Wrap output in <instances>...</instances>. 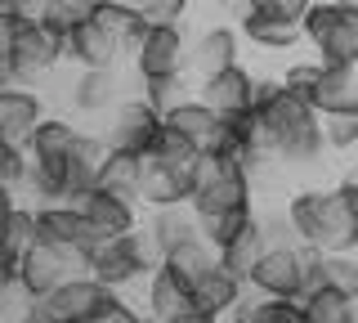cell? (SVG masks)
Masks as SVG:
<instances>
[{
	"mask_svg": "<svg viewBox=\"0 0 358 323\" xmlns=\"http://www.w3.org/2000/svg\"><path fill=\"white\" fill-rule=\"evenodd\" d=\"M224 5H238V14H242V9H246V0H224Z\"/></svg>",
	"mask_w": 358,
	"mask_h": 323,
	"instance_id": "46",
	"label": "cell"
},
{
	"mask_svg": "<svg viewBox=\"0 0 358 323\" xmlns=\"http://www.w3.org/2000/svg\"><path fill=\"white\" fill-rule=\"evenodd\" d=\"M152 162H162V166H171V171H184V175H193L197 171V162H201V149L197 144H188L184 135H175L171 126L162 130V139H157V149L148 153Z\"/></svg>",
	"mask_w": 358,
	"mask_h": 323,
	"instance_id": "35",
	"label": "cell"
},
{
	"mask_svg": "<svg viewBox=\"0 0 358 323\" xmlns=\"http://www.w3.org/2000/svg\"><path fill=\"white\" fill-rule=\"evenodd\" d=\"M300 305H305V319L309 323H358V301L345 296V292H331V287L309 292Z\"/></svg>",
	"mask_w": 358,
	"mask_h": 323,
	"instance_id": "31",
	"label": "cell"
},
{
	"mask_svg": "<svg viewBox=\"0 0 358 323\" xmlns=\"http://www.w3.org/2000/svg\"><path fill=\"white\" fill-rule=\"evenodd\" d=\"M18 14H22L27 27H45L50 14H54V0H18Z\"/></svg>",
	"mask_w": 358,
	"mask_h": 323,
	"instance_id": "41",
	"label": "cell"
},
{
	"mask_svg": "<svg viewBox=\"0 0 358 323\" xmlns=\"http://www.w3.org/2000/svg\"><path fill=\"white\" fill-rule=\"evenodd\" d=\"M322 135H327V149L331 153H354L358 149V113L322 117Z\"/></svg>",
	"mask_w": 358,
	"mask_h": 323,
	"instance_id": "38",
	"label": "cell"
},
{
	"mask_svg": "<svg viewBox=\"0 0 358 323\" xmlns=\"http://www.w3.org/2000/svg\"><path fill=\"white\" fill-rule=\"evenodd\" d=\"M322 68H327L322 59H300V63H287L282 85H287L291 95H300V99H309V104H313V90H318V81H322Z\"/></svg>",
	"mask_w": 358,
	"mask_h": 323,
	"instance_id": "37",
	"label": "cell"
},
{
	"mask_svg": "<svg viewBox=\"0 0 358 323\" xmlns=\"http://www.w3.org/2000/svg\"><path fill=\"white\" fill-rule=\"evenodd\" d=\"M255 81H260L255 72H246L242 63H233V68L197 81V99H206L220 117H242V113H255Z\"/></svg>",
	"mask_w": 358,
	"mask_h": 323,
	"instance_id": "12",
	"label": "cell"
},
{
	"mask_svg": "<svg viewBox=\"0 0 358 323\" xmlns=\"http://www.w3.org/2000/svg\"><path fill=\"white\" fill-rule=\"evenodd\" d=\"M22 32H27V23L18 14V0H0V54H14Z\"/></svg>",
	"mask_w": 358,
	"mask_h": 323,
	"instance_id": "39",
	"label": "cell"
},
{
	"mask_svg": "<svg viewBox=\"0 0 358 323\" xmlns=\"http://www.w3.org/2000/svg\"><path fill=\"white\" fill-rule=\"evenodd\" d=\"M76 113L85 117H99V113H112V108L121 104V81H117V68L108 72H81L72 81V90H67Z\"/></svg>",
	"mask_w": 358,
	"mask_h": 323,
	"instance_id": "24",
	"label": "cell"
},
{
	"mask_svg": "<svg viewBox=\"0 0 358 323\" xmlns=\"http://www.w3.org/2000/svg\"><path fill=\"white\" fill-rule=\"evenodd\" d=\"M5 149H9V144H5V139H0V166H5Z\"/></svg>",
	"mask_w": 358,
	"mask_h": 323,
	"instance_id": "47",
	"label": "cell"
},
{
	"mask_svg": "<svg viewBox=\"0 0 358 323\" xmlns=\"http://www.w3.org/2000/svg\"><path fill=\"white\" fill-rule=\"evenodd\" d=\"M94 18L121 41V50H134L143 36H148V27H152L134 5H126V0H108V5H99V9H94Z\"/></svg>",
	"mask_w": 358,
	"mask_h": 323,
	"instance_id": "29",
	"label": "cell"
},
{
	"mask_svg": "<svg viewBox=\"0 0 358 323\" xmlns=\"http://www.w3.org/2000/svg\"><path fill=\"white\" fill-rule=\"evenodd\" d=\"M171 323H220V315H210V310H184V315H179V319H171Z\"/></svg>",
	"mask_w": 358,
	"mask_h": 323,
	"instance_id": "43",
	"label": "cell"
},
{
	"mask_svg": "<svg viewBox=\"0 0 358 323\" xmlns=\"http://www.w3.org/2000/svg\"><path fill=\"white\" fill-rule=\"evenodd\" d=\"M81 135L85 130H76L67 117H45L27 144V153H31V162H67L76 153V144H81Z\"/></svg>",
	"mask_w": 358,
	"mask_h": 323,
	"instance_id": "26",
	"label": "cell"
},
{
	"mask_svg": "<svg viewBox=\"0 0 358 323\" xmlns=\"http://www.w3.org/2000/svg\"><path fill=\"white\" fill-rule=\"evenodd\" d=\"M139 180H143V158H139V153L108 149L103 171H99V188L121 193V198H134V202H139Z\"/></svg>",
	"mask_w": 358,
	"mask_h": 323,
	"instance_id": "28",
	"label": "cell"
},
{
	"mask_svg": "<svg viewBox=\"0 0 358 323\" xmlns=\"http://www.w3.org/2000/svg\"><path fill=\"white\" fill-rule=\"evenodd\" d=\"M305 41L313 46L322 63H341V68H358V9L341 5V0H313L309 14L300 18Z\"/></svg>",
	"mask_w": 358,
	"mask_h": 323,
	"instance_id": "3",
	"label": "cell"
},
{
	"mask_svg": "<svg viewBox=\"0 0 358 323\" xmlns=\"http://www.w3.org/2000/svg\"><path fill=\"white\" fill-rule=\"evenodd\" d=\"M36 229H41V242H54V247L72 252L81 265L99 252V242H108L103 233L81 216L76 202H41L36 207Z\"/></svg>",
	"mask_w": 358,
	"mask_h": 323,
	"instance_id": "6",
	"label": "cell"
},
{
	"mask_svg": "<svg viewBox=\"0 0 358 323\" xmlns=\"http://www.w3.org/2000/svg\"><path fill=\"white\" fill-rule=\"evenodd\" d=\"M255 117H260V130H264V149L287 171L318 166L322 153H331L318 108L309 99L291 95L282 85V76H260L255 81Z\"/></svg>",
	"mask_w": 358,
	"mask_h": 323,
	"instance_id": "1",
	"label": "cell"
},
{
	"mask_svg": "<svg viewBox=\"0 0 358 323\" xmlns=\"http://www.w3.org/2000/svg\"><path fill=\"white\" fill-rule=\"evenodd\" d=\"M255 225V207H238V211H220V216H197V229L201 238L210 242L215 252H224L238 233H246Z\"/></svg>",
	"mask_w": 358,
	"mask_h": 323,
	"instance_id": "32",
	"label": "cell"
},
{
	"mask_svg": "<svg viewBox=\"0 0 358 323\" xmlns=\"http://www.w3.org/2000/svg\"><path fill=\"white\" fill-rule=\"evenodd\" d=\"M162 265H166V270H175L184 283H197L206 270H215V265H220V252L210 247L206 238H193V242H184V247H175Z\"/></svg>",
	"mask_w": 358,
	"mask_h": 323,
	"instance_id": "33",
	"label": "cell"
},
{
	"mask_svg": "<svg viewBox=\"0 0 358 323\" xmlns=\"http://www.w3.org/2000/svg\"><path fill=\"white\" fill-rule=\"evenodd\" d=\"M143 99L157 108V113H175L179 104H188L193 99V81H188V72H175V76H152V81H139Z\"/></svg>",
	"mask_w": 358,
	"mask_h": 323,
	"instance_id": "34",
	"label": "cell"
},
{
	"mask_svg": "<svg viewBox=\"0 0 358 323\" xmlns=\"http://www.w3.org/2000/svg\"><path fill=\"white\" fill-rule=\"evenodd\" d=\"M117 301L121 296L112 292L108 283H99L94 274H72L59 292L45 296V305L59 315V323H81V319H94V315H103V310H112Z\"/></svg>",
	"mask_w": 358,
	"mask_h": 323,
	"instance_id": "10",
	"label": "cell"
},
{
	"mask_svg": "<svg viewBox=\"0 0 358 323\" xmlns=\"http://www.w3.org/2000/svg\"><path fill=\"white\" fill-rule=\"evenodd\" d=\"M313 0H246V9H255V14H273V18H291V23H300V18L309 14Z\"/></svg>",
	"mask_w": 358,
	"mask_h": 323,
	"instance_id": "40",
	"label": "cell"
},
{
	"mask_svg": "<svg viewBox=\"0 0 358 323\" xmlns=\"http://www.w3.org/2000/svg\"><path fill=\"white\" fill-rule=\"evenodd\" d=\"M238 36H242V32L229 27V23L206 27L193 46H188V72H193L197 81H206V76L233 68V63H238Z\"/></svg>",
	"mask_w": 358,
	"mask_h": 323,
	"instance_id": "16",
	"label": "cell"
},
{
	"mask_svg": "<svg viewBox=\"0 0 358 323\" xmlns=\"http://www.w3.org/2000/svg\"><path fill=\"white\" fill-rule=\"evenodd\" d=\"M238 32L251 41L255 50H268V54H287L305 41V27L291 23V18H273V14H255V9H242L238 14Z\"/></svg>",
	"mask_w": 358,
	"mask_h": 323,
	"instance_id": "18",
	"label": "cell"
},
{
	"mask_svg": "<svg viewBox=\"0 0 358 323\" xmlns=\"http://www.w3.org/2000/svg\"><path fill=\"white\" fill-rule=\"evenodd\" d=\"M166 126H171L175 135H184L188 144H197L201 153H210V149H215V139H220V130H224V117L206 104V99L193 95L188 104H179L175 113H166Z\"/></svg>",
	"mask_w": 358,
	"mask_h": 323,
	"instance_id": "19",
	"label": "cell"
},
{
	"mask_svg": "<svg viewBox=\"0 0 358 323\" xmlns=\"http://www.w3.org/2000/svg\"><path fill=\"white\" fill-rule=\"evenodd\" d=\"M139 202L148 207V211H162V207H188V202H193V175L171 171V166H162V162L143 158Z\"/></svg>",
	"mask_w": 358,
	"mask_h": 323,
	"instance_id": "17",
	"label": "cell"
},
{
	"mask_svg": "<svg viewBox=\"0 0 358 323\" xmlns=\"http://www.w3.org/2000/svg\"><path fill=\"white\" fill-rule=\"evenodd\" d=\"M9 85H18L14 81V63H9V54H0V90H9Z\"/></svg>",
	"mask_w": 358,
	"mask_h": 323,
	"instance_id": "44",
	"label": "cell"
},
{
	"mask_svg": "<svg viewBox=\"0 0 358 323\" xmlns=\"http://www.w3.org/2000/svg\"><path fill=\"white\" fill-rule=\"evenodd\" d=\"M81 5H90V9H99V5H108V0H81Z\"/></svg>",
	"mask_w": 358,
	"mask_h": 323,
	"instance_id": "45",
	"label": "cell"
},
{
	"mask_svg": "<svg viewBox=\"0 0 358 323\" xmlns=\"http://www.w3.org/2000/svg\"><path fill=\"white\" fill-rule=\"evenodd\" d=\"M229 323H309V319H305V305H300V301H278V296L246 292L242 305L229 315Z\"/></svg>",
	"mask_w": 358,
	"mask_h": 323,
	"instance_id": "27",
	"label": "cell"
},
{
	"mask_svg": "<svg viewBox=\"0 0 358 323\" xmlns=\"http://www.w3.org/2000/svg\"><path fill=\"white\" fill-rule=\"evenodd\" d=\"M63 59L76 63L81 72H108V68H117V59H121V41L90 14L85 23H76L63 36Z\"/></svg>",
	"mask_w": 358,
	"mask_h": 323,
	"instance_id": "11",
	"label": "cell"
},
{
	"mask_svg": "<svg viewBox=\"0 0 358 323\" xmlns=\"http://www.w3.org/2000/svg\"><path fill=\"white\" fill-rule=\"evenodd\" d=\"M251 175L242 162L220 158V153H201L197 171H193V216H220V211H238L251 207Z\"/></svg>",
	"mask_w": 358,
	"mask_h": 323,
	"instance_id": "2",
	"label": "cell"
},
{
	"mask_svg": "<svg viewBox=\"0 0 358 323\" xmlns=\"http://www.w3.org/2000/svg\"><path fill=\"white\" fill-rule=\"evenodd\" d=\"M72 270H85L72 252L54 247V242H31V247L22 252V261H18V292L27 301H45L50 292H59L67 278H72Z\"/></svg>",
	"mask_w": 358,
	"mask_h": 323,
	"instance_id": "8",
	"label": "cell"
},
{
	"mask_svg": "<svg viewBox=\"0 0 358 323\" xmlns=\"http://www.w3.org/2000/svg\"><path fill=\"white\" fill-rule=\"evenodd\" d=\"M251 292L278 301H305V247H268L251 270Z\"/></svg>",
	"mask_w": 358,
	"mask_h": 323,
	"instance_id": "9",
	"label": "cell"
},
{
	"mask_svg": "<svg viewBox=\"0 0 358 323\" xmlns=\"http://www.w3.org/2000/svg\"><path fill=\"white\" fill-rule=\"evenodd\" d=\"M264 252H268V238H264V229H260V216H255V225L246 229V233H238V238L220 252V265H224V270H233L242 283H251V270L260 265Z\"/></svg>",
	"mask_w": 358,
	"mask_h": 323,
	"instance_id": "30",
	"label": "cell"
},
{
	"mask_svg": "<svg viewBox=\"0 0 358 323\" xmlns=\"http://www.w3.org/2000/svg\"><path fill=\"white\" fill-rule=\"evenodd\" d=\"M184 310H193V283H184L175 270H166V265H157L148 274V315L171 323L179 319Z\"/></svg>",
	"mask_w": 358,
	"mask_h": 323,
	"instance_id": "23",
	"label": "cell"
},
{
	"mask_svg": "<svg viewBox=\"0 0 358 323\" xmlns=\"http://www.w3.org/2000/svg\"><path fill=\"white\" fill-rule=\"evenodd\" d=\"M18 323H59V315H54L45 301H27V305H22V315H18Z\"/></svg>",
	"mask_w": 358,
	"mask_h": 323,
	"instance_id": "42",
	"label": "cell"
},
{
	"mask_svg": "<svg viewBox=\"0 0 358 323\" xmlns=\"http://www.w3.org/2000/svg\"><path fill=\"white\" fill-rule=\"evenodd\" d=\"M148 238H152V247L157 256H171L175 247H184V242H193L201 238V229H197V216H193V207H162V211H152L148 216Z\"/></svg>",
	"mask_w": 358,
	"mask_h": 323,
	"instance_id": "22",
	"label": "cell"
},
{
	"mask_svg": "<svg viewBox=\"0 0 358 323\" xmlns=\"http://www.w3.org/2000/svg\"><path fill=\"white\" fill-rule=\"evenodd\" d=\"M246 292H251V287H246L238 274L224 270V265H215V270H206V274L193 283V305H197V310H210V315L224 319V315H233V310L242 305Z\"/></svg>",
	"mask_w": 358,
	"mask_h": 323,
	"instance_id": "20",
	"label": "cell"
},
{
	"mask_svg": "<svg viewBox=\"0 0 358 323\" xmlns=\"http://www.w3.org/2000/svg\"><path fill=\"white\" fill-rule=\"evenodd\" d=\"M188 32H184V18L179 23H152L148 36L134 46V76L139 81H152V76H175V72H188Z\"/></svg>",
	"mask_w": 358,
	"mask_h": 323,
	"instance_id": "7",
	"label": "cell"
},
{
	"mask_svg": "<svg viewBox=\"0 0 358 323\" xmlns=\"http://www.w3.org/2000/svg\"><path fill=\"white\" fill-rule=\"evenodd\" d=\"M45 121V99L27 85H9L0 90V139L14 144V149H27L36 126Z\"/></svg>",
	"mask_w": 358,
	"mask_h": 323,
	"instance_id": "14",
	"label": "cell"
},
{
	"mask_svg": "<svg viewBox=\"0 0 358 323\" xmlns=\"http://www.w3.org/2000/svg\"><path fill=\"white\" fill-rule=\"evenodd\" d=\"M76 207H81V216L103 233V238H117V233L139 229V207H134V198L108 193V188H90V193L76 198Z\"/></svg>",
	"mask_w": 358,
	"mask_h": 323,
	"instance_id": "15",
	"label": "cell"
},
{
	"mask_svg": "<svg viewBox=\"0 0 358 323\" xmlns=\"http://www.w3.org/2000/svg\"><path fill=\"white\" fill-rule=\"evenodd\" d=\"M162 130H166V117L157 113L143 95H134V99H121V104L108 113L103 144L108 149H121V153L148 158V153L157 149V139H162Z\"/></svg>",
	"mask_w": 358,
	"mask_h": 323,
	"instance_id": "5",
	"label": "cell"
},
{
	"mask_svg": "<svg viewBox=\"0 0 358 323\" xmlns=\"http://www.w3.org/2000/svg\"><path fill=\"white\" fill-rule=\"evenodd\" d=\"M322 287L358 301V252H322Z\"/></svg>",
	"mask_w": 358,
	"mask_h": 323,
	"instance_id": "36",
	"label": "cell"
},
{
	"mask_svg": "<svg viewBox=\"0 0 358 323\" xmlns=\"http://www.w3.org/2000/svg\"><path fill=\"white\" fill-rule=\"evenodd\" d=\"M157 265H162V256H157L148 229H134V233H117V238L99 242V252L85 261V274H94L99 283H108L112 292H121V287L148 278Z\"/></svg>",
	"mask_w": 358,
	"mask_h": 323,
	"instance_id": "4",
	"label": "cell"
},
{
	"mask_svg": "<svg viewBox=\"0 0 358 323\" xmlns=\"http://www.w3.org/2000/svg\"><path fill=\"white\" fill-rule=\"evenodd\" d=\"M9 63H14V81L31 90L41 76H50L63 63V36H54V32H45V27H27L18 36L14 54H9Z\"/></svg>",
	"mask_w": 358,
	"mask_h": 323,
	"instance_id": "13",
	"label": "cell"
},
{
	"mask_svg": "<svg viewBox=\"0 0 358 323\" xmlns=\"http://www.w3.org/2000/svg\"><path fill=\"white\" fill-rule=\"evenodd\" d=\"M287 220L291 229H296L300 247H318L322 238V216H327V188H296V193L287 198Z\"/></svg>",
	"mask_w": 358,
	"mask_h": 323,
	"instance_id": "25",
	"label": "cell"
},
{
	"mask_svg": "<svg viewBox=\"0 0 358 323\" xmlns=\"http://www.w3.org/2000/svg\"><path fill=\"white\" fill-rule=\"evenodd\" d=\"M313 108H318V117L358 113V68H341V63H327V68H322L318 90H313Z\"/></svg>",
	"mask_w": 358,
	"mask_h": 323,
	"instance_id": "21",
	"label": "cell"
}]
</instances>
